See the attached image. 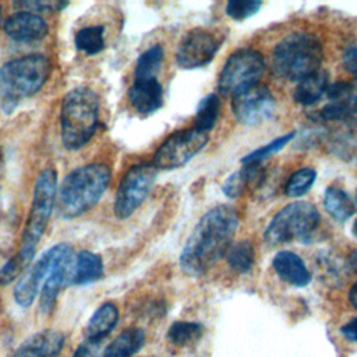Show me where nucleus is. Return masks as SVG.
I'll list each match as a JSON object with an SVG mask.
<instances>
[{
  "label": "nucleus",
  "mask_w": 357,
  "mask_h": 357,
  "mask_svg": "<svg viewBox=\"0 0 357 357\" xmlns=\"http://www.w3.org/2000/svg\"><path fill=\"white\" fill-rule=\"evenodd\" d=\"M237 226L238 216L234 208L218 205L208 211L195 225L181 251V269L190 276L204 273L227 252Z\"/></svg>",
  "instance_id": "1"
},
{
  "label": "nucleus",
  "mask_w": 357,
  "mask_h": 357,
  "mask_svg": "<svg viewBox=\"0 0 357 357\" xmlns=\"http://www.w3.org/2000/svg\"><path fill=\"white\" fill-rule=\"evenodd\" d=\"M110 176V169L102 163L85 165L68 173L59 190V215L73 219L89 211L106 191Z\"/></svg>",
  "instance_id": "2"
},
{
  "label": "nucleus",
  "mask_w": 357,
  "mask_h": 357,
  "mask_svg": "<svg viewBox=\"0 0 357 357\" xmlns=\"http://www.w3.org/2000/svg\"><path fill=\"white\" fill-rule=\"evenodd\" d=\"M52 64L43 54H26L0 67L1 109L10 114L20 100L35 95L47 81Z\"/></svg>",
  "instance_id": "3"
},
{
  "label": "nucleus",
  "mask_w": 357,
  "mask_h": 357,
  "mask_svg": "<svg viewBox=\"0 0 357 357\" xmlns=\"http://www.w3.org/2000/svg\"><path fill=\"white\" fill-rule=\"evenodd\" d=\"M60 123L64 148L75 151L86 145L99 123V100L96 93L85 86L68 91L61 100Z\"/></svg>",
  "instance_id": "4"
},
{
  "label": "nucleus",
  "mask_w": 357,
  "mask_h": 357,
  "mask_svg": "<svg viewBox=\"0 0 357 357\" xmlns=\"http://www.w3.org/2000/svg\"><path fill=\"white\" fill-rule=\"evenodd\" d=\"M322 45L308 32H291L272 52V71L289 81H301L318 71L322 63Z\"/></svg>",
  "instance_id": "5"
},
{
  "label": "nucleus",
  "mask_w": 357,
  "mask_h": 357,
  "mask_svg": "<svg viewBox=\"0 0 357 357\" xmlns=\"http://www.w3.org/2000/svg\"><path fill=\"white\" fill-rule=\"evenodd\" d=\"M56 194L57 173L54 169L47 167L42 170L36 177L32 194V205L25 229L22 231L20 251L32 257L35 255V247L39 243L56 205Z\"/></svg>",
  "instance_id": "6"
},
{
  "label": "nucleus",
  "mask_w": 357,
  "mask_h": 357,
  "mask_svg": "<svg viewBox=\"0 0 357 357\" xmlns=\"http://www.w3.org/2000/svg\"><path fill=\"white\" fill-rule=\"evenodd\" d=\"M319 213L305 201H296L282 208L265 230V241L275 247L291 240H305L317 229Z\"/></svg>",
  "instance_id": "7"
},
{
  "label": "nucleus",
  "mask_w": 357,
  "mask_h": 357,
  "mask_svg": "<svg viewBox=\"0 0 357 357\" xmlns=\"http://www.w3.org/2000/svg\"><path fill=\"white\" fill-rule=\"evenodd\" d=\"M265 70L264 57L259 52L245 47L234 52L225 63L218 88L220 93L234 96L259 82Z\"/></svg>",
  "instance_id": "8"
},
{
  "label": "nucleus",
  "mask_w": 357,
  "mask_h": 357,
  "mask_svg": "<svg viewBox=\"0 0 357 357\" xmlns=\"http://www.w3.org/2000/svg\"><path fill=\"white\" fill-rule=\"evenodd\" d=\"M156 174L158 169L153 163H139L127 170L116 192L114 213L117 218L126 219L135 212L148 197Z\"/></svg>",
  "instance_id": "9"
},
{
  "label": "nucleus",
  "mask_w": 357,
  "mask_h": 357,
  "mask_svg": "<svg viewBox=\"0 0 357 357\" xmlns=\"http://www.w3.org/2000/svg\"><path fill=\"white\" fill-rule=\"evenodd\" d=\"M208 142V132L197 127L172 134L153 155L156 169H177L190 162Z\"/></svg>",
  "instance_id": "10"
},
{
  "label": "nucleus",
  "mask_w": 357,
  "mask_h": 357,
  "mask_svg": "<svg viewBox=\"0 0 357 357\" xmlns=\"http://www.w3.org/2000/svg\"><path fill=\"white\" fill-rule=\"evenodd\" d=\"M225 36L206 28L188 31L178 43L176 60L181 68L192 70L206 66L219 50Z\"/></svg>",
  "instance_id": "11"
},
{
  "label": "nucleus",
  "mask_w": 357,
  "mask_h": 357,
  "mask_svg": "<svg viewBox=\"0 0 357 357\" xmlns=\"http://www.w3.org/2000/svg\"><path fill=\"white\" fill-rule=\"evenodd\" d=\"M54 259L40 289V310L49 312L56 304L59 291L73 284L75 255L68 244L54 245Z\"/></svg>",
  "instance_id": "12"
},
{
  "label": "nucleus",
  "mask_w": 357,
  "mask_h": 357,
  "mask_svg": "<svg viewBox=\"0 0 357 357\" xmlns=\"http://www.w3.org/2000/svg\"><path fill=\"white\" fill-rule=\"evenodd\" d=\"M231 110L238 123L257 126L272 116L275 98L266 86L257 84L233 96Z\"/></svg>",
  "instance_id": "13"
},
{
  "label": "nucleus",
  "mask_w": 357,
  "mask_h": 357,
  "mask_svg": "<svg viewBox=\"0 0 357 357\" xmlns=\"http://www.w3.org/2000/svg\"><path fill=\"white\" fill-rule=\"evenodd\" d=\"M328 103L321 110V119L326 121H343L357 113V78L337 81L326 89Z\"/></svg>",
  "instance_id": "14"
},
{
  "label": "nucleus",
  "mask_w": 357,
  "mask_h": 357,
  "mask_svg": "<svg viewBox=\"0 0 357 357\" xmlns=\"http://www.w3.org/2000/svg\"><path fill=\"white\" fill-rule=\"evenodd\" d=\"M54 252L56 250L53 245L18 279L14 287V298L18 305L29 307L32 304L50 271L52 262L54 259Z\"/></svg>",
  "instance_id": "15"
},
{
  "label": "nucleus",
  "mask_w": 357,
  "mask_h": 357,
  "mask_svg": "<svg viewBox=\"0 0 357 357\" xmlns=\"http://www.w3.org/2000/svg\"><path fill=\"white\" fill-rule=\"evenodd\" d=\"M4 32L17 42H35L43 39L47 32V24L38 14L18 11L4 21Z\"/></svg>",
  "instance_id": "16"
},
{
  "label": "nucleus",
  "mask_w": 357,
  "mask_h": 357,
  "mask_svg": "<svg viewBox=\"0 0 357 357\" xmlns=\"http://www.w3.org/2000/svg\"><path fill=\"white\" fill-rule=\"evenodd\" d=\"M128 99L131 106L141 114H151L156 112L163 102V89L155 78H134L128 89Z\"/></svg>",
  "instance_id": "17"
},
{
  "label": "nucleus",
  "mask_w": 357,
  "mask_h": 357,
  "mask_svg": "<svg viewBox=\"0 0 357 357\" xmlns=\"http://www.w3.org/2000/svg\"><path fill=\"white\" fill-rule=\"evenodd\" d=\"M63 333L46 329L28 337L17 349L14 357H59L63 350Z\"/></svg>",
  "instance_id": "18"
},
{
  "label": "nucleus",
  "mask_w": 357,
  "mask_h": 357,
  "mask_svg": "<svg viewBox=\"0 0 357 357\" xmlns=\"http://www.w3.org/2000/svg\"><path fill=\"white\" fill-rule=\"evenodd\" d=\"M328 148L337 158L346 160L357 159V120L347 119L339 121L328 132Z\"/></svg>",
  "instance_id": "19"
},
{
  "label": "nucleus",
  "mask_w": 357,
  "mask_h": 357,
  "mask_svg": "<svg viewBox=\"0 0 357 357\" xmlns=\"http://www.w3.org/2000/svg\"><path fill=\"white\" fill-rule=\"evenodd\" d=\"M276 273L287 283L303 287L311 280V273L307 269L303 259L291 251H280L273 257L272 261Z\"/></svg>",
  "instance_id": "20"
},
{
  "label": "nucleus",
  "mask_w": 357,
  "mask_h": 357,
  "mask_svg": "<svg viewBox=\"0 0 357 357\" xmlns=\"http://www.w3.org/2000/svg\"><path fill=\"white\" fill-rule=\"evenodd\" d=\"M264 170L261 163H248L243 169L230 174L222 185V191L227 198L238 197L247 187L258 185L262 181Z\"/></svg>",
  "instance_id": "21"
},
{
  "label": "nucleus",
  "mask_w": 357,
  "mask_h": 357,
  "mask_svg": "<svg viewBox=\"0 0 357 357\" xmlns=\"http://www.w3.org/2000/svg\"><path fill=\"white\" fill-rule=\"evenodd\" d=\"M117 319H119L117 307L110 301L103 303L93 312V315L86 324V329H85L86 339L102 340L113 331V328L117 324Z\"/></svg>",
  "instance_id": "22"
},
{
  "label": "nucleus",
  "mask_w": 357,
  "mask_h": 357,
  "mask_svg": "<svg viewBox=\"0 0 357 357\" xmlns=\"http://www.w3.org/2000/svg\"><path fill=\"white\" fill-rule=\"evenodd\" d=\"M328 86H329L328 74L325 71L318 70L317 73L298 81V85L294 89L293 98L297 103L303 106H310L322 98Z\"/></svg>",
  "instance_id": "23"
},
{
  "label": "nucleus",
  "mask_w": 357,
  "mask_h": 357,
  "mask_svg": "<svg viewBox=\"0 0 357 357\" xmlns=\"http://www.w3.org/2000/svg\"><path fill=\"white\" fill-rule=\"evenodd\" d=\"M103 275V262L102 258L91 251H79L75 255L73 284H88Z\"/></svg>",
  "instance_id": "24"
},
{
  "label": "nucleus",
  "mask_w": 357,
  "mask_h": 357,
  "mask_svg": "<svg viewBox=\"0 0 357 357\" xmlns=\"http://www.w3.org/2000/svg\"><path fill=\"white\" fill-rule=\"evenodd\" d=\"M145 335L142 329L130 328L121 332L105 350L102 357H131L144 344Z\"/></svg>",
  "instance_id": "25"
},
{
  "label": "nucleus",
  "mask_w": 357,
  "mask_h": 357,
  "mask_svg": "<svg viewBox=\"0 0 357 357\" xmlns=\"http://www.w3.org/2000/svg\"><path fill=\"white\" fill-rule=\"evenodd\" d=\"M324 206L326 212L337 222H346L356 212L350 197L337 187L326 188L324 195Z\"/></svg>",
  "instance_id": "26"
},
{
  "label": "nucleus",
  "mask_w": 357,
  "mask_h": 357,
  "mask_svg": "<svg viewBox=\"0 0 357 357\" xmlns=\"http://www.w3.org/2000/svg\"><path fill=\"white\" fill-rule=\"evenodd\" d=\"M105 28L103 25H92L81 28L74 38L77 49L86 54H96L105 47Z\"/></svg>",
  "instance_id": "27"
},
{
  "label": "nucleus",
  "mask_w": 357,
  "mask_h": 357,
  "mask_svg": "<svg viewBox=\"0 0 357 357\" xmlns=\"http://www.w3.org/2000/svg\"><path fill=\"white\" fill-rule=\"evenodd\" d=\"M163 61V47L160 45H153L145 50L137 60L134 77L135 78H155L160 70Z\"/></svg>",
  "instance_id": "28"
},
{
  "label": "nucleus",
  "mask_w": 357,
  "mask_h": 357,
  "mask_svg": "<svg viewBox=\"0 0 357 357\" xmlns=\"http://www.w3.org/2000/svg\"><path fill=\"white\" fill-rule=\"evenodd\" d=\"M220 103L215 93H209L198 103L195 109V127L208 132L216 124Z\"/></svg>",
  "instance_id": "29"
},
{
  "label": "nucleus",
  "mask_w": 357,
  "mask_h": 357,
  "mask_svg": "<svg viewBox=\"0 0 357 357\" xmlns=\"http://www.w3.org/2000/svg\"><path fill=\"white\" fill-rule=\"evenodd\" d=\"M227 264L236 272L244 273L248 272L254 264V248L248 241H238L229 247L227 252Z\"/></svg>",
  "instance_id": "30"
},
{
  "label": "nucleus",
  "mask_w": 357,
  "mask_h": 357,
  "mask_svg": "<svg viewBox=\"0 0 357 357\" xmlns=\"http://www.w3.org/2000/svg\"><path fill=\"white\" fill-rule=\"evenodd\" d=\"M315 176L317 173L311 167H303L297 170L290 176V178L284 185L286 195L291 198H297L307 194L315 181Z\"/></svg>",
  "instance_id": "31"
},
{
  "label": "nucleus",
  "mask_w": 357,
  "mask_h": 357,
  "mask_svg": "<svg viewBox=\"0 0 357 357\" xmlns=\"http://www.w3.org/2000/svg\"><path fill=\"white\" fill-rule=\"evenodd\" d=\"M202 333V325L198 322H174L167 332V337L172 343L178 346H185Z\"/></svg>",
  "instance_id": "32"
},
{
  "label": "nucleus",
  "mask_w": 357,
  "mask_h": 357,
  "mask_svg": "<svg viewBox=\"0 0 357 357\" xmlns=\"http://www.w3.org/2000/svg\"><path fill=\"white\" fill-rule=\"evenodd\" d=\"M294 137V132H289V134H284L282 137H278L276 139L271 141L269 144L252 151L251 153H248L247 156H244L241 159V163L243 165H248V163H261L264 159L269 158L271 155L279 152L280 149H283Z\"/></svg>",
  "instance_id": "33"
},
{
  "label": "nucleus",
  "mask_w": 357,
  "mask_h": 357,
  "mask_svg": "<svg viewBox=\"0 0 357 357\" xmlns=\"http://www.w3.org/2000/svg\"><path fill=\"white\" fill-rule=\"evenodd\" d=\"M33 259L32 255L20 251L13 258H10L1 268H0V284H8L15 280L22 271L31 264Z\"/></svg>",
  "instance_id": "34"
},
{
  "label": "nucleus",
  "mask_w": 357,
  "mask_h": 357,
  "mask_svg": "<svg viewBox=\"0 0 357 357\" xmlns=\"http://www.w3.org/2000/svg\"><path fill=\"white\" fill-rule=\"evenodd\" d=\"M262 6L258 0H230L226 4V14L233 20L241 21L254 15Z\"/></svg>",
  "instance_id": "35"
},
{
  "label": "nucleus",
  "mask_w": 357,
  "mask_h": 357,
  "mask_svg": "<svg viewBox=\"0 0 357 357\" xmlns=\"http://www.w3.org/2000/svg\"><path fill=\"white\" fill-rule=\"evenodd\" d=\"M14 6L21 8V11L36 14L43 11H49V13L60 11L67 6V3L57 1V0H29V1H15Z\"/></svg>",
  "instance_id": "36"
},
{
  "label": "nucleus",
  "mask_w": 357,
  "mask_h": 357,
  "mask_svg": "<svg viewBox=\"0 0 357 357\" xmlns=\"http://www.w3.org/2000/svg\"><path fill=\"white\" fill-rule=\"evenodd\" d=\"M102 340H92V339H85L74 351L73 357H102Z\"/></svg>",
  "instance_id": "37"
},
{
  "label": "nucleus",
  "mask_w": 357,
  "mask_h": 357,
  "mask_svg": "<svg viewBox=\"0 0 357 357\" xmlns=\"http://www.w3.org/2000/svg\"><path fill=\"white\" fill-rule=\"evenodd\" d=\"M343 66L346 71L357 78V42L351 43L343 53Z\"/></svg>",
  "instance_id": "38"
},
{
  "label": "nucleus",
  "mask_w": 357,
  "mask_h": 357,
  "mask_svg": "<svg viewBox=\"0 0 357 357\" xmlns=\"http://www.w3.org/2000/svg\"><path fill=\"white\" fill-rule=\"evenodd\" d=\"M342 333L346 339L357 342V318H353L346 325L342 326Z\"/></svg>",
  "instance_id": "39"
},
{
  "label": "nucleus",
  "mask_w": 357,
  "mask_h": 357,
  "mask_svg": "<svg viewBox=\"0 0 357 357\" xmlns=\"http://www.w3.org/2000/svg\"><path fill=\"white\" fill-rule=\"evenodd\" d=\"M349 300H350V303L357 308V283H354V284H353V287L350 289Z\"/></svg>",
  "instance_id": "40"
},
{
  "label": "nucleus",
  "mask_w": 357,
  "mask_h": 357,
  "mask_svg": "<svg viewBox=\"0 0 357 357\" xmlns=\"http://www.w3.org/2000/svg\"><path fill=\"white\" fill-rule=\"evenodd\" d=\"M350 265L357 272V250H354L353 254L350 255Z\"/></svg>",
  "instance_id": "41"
},
{
  "label": "nucleus",
  "mask_w": 357,
  "mask_h": 357,
  "mask_svg": "<svg viewBox=\"0 0 357 357\" xmlns=\"http://www.w3.org/2000/svg\"><path fill=\"white\" fill-rule=\"evenodd\" d=\"M351 230H353V234L357 237V219L354 220V223H353V227H351Z\"/></svg>",
  "instance_id": "42"
},
{
  "label": "nucleus",
  "mask_w": 357,
  "mask_h": 357,
  "mask_svg": "<svg viewBox=\"0 0 357 357\" xmlns=\"http://www.w3.org/2000/svg\"><path fill=\"white\" fill-rule=\"evenodd\" d=\"M0 18H1V10H0Z\"/></svg>",
  "instance_id": "43"
},
{
  "label": "nucleus",
  "mask_w": 357,
  "mask_h": 357,
  "mask_svg": "<svg viewBox=\"0 0 357 357\" xmlns=\"http://www.w3.org/2000/svg\"><path fill=\"white\" fill-rule=\"evenodd\" d=\"M356 199H357V192H356Z\"/></svg>",
  "instance_id": "44"
}]
</instances>
